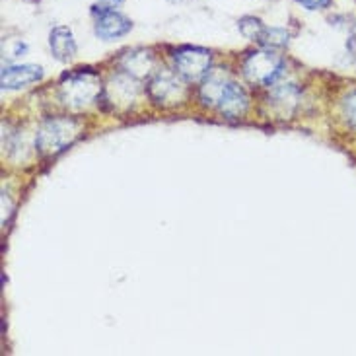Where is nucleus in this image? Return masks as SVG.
Masks as SVG:
<instances>
[{"label":"nucleus","instance_id":"12","mask_svg":"<svg viewBox=\"0 0 356 356\" xmlns=\"http://www.w3.org/2000/svg\"><path fill=\"white\" fill-rule=\"evenodd\" d=\"M218 111L224 113L226 117H240L245 109H248V94L245 90L232 80L226 92L222 94L220 102H218Z\"/></svg>","mask_w":356,"mask_h":356},{"label":"nucleus","instance_id":"3","mask_svg":"<svg viewBox=\"0 0 356 356\" xmlns=\"http://www.w3.org/2000/svg\"><path fill=\"white\" fill-rule=\"evenodd\" d=\"M282 70H284L282 58L270 51L251 53L243 63L245 78L253 84H261V86H273L277 82V78L282 74Z\"/></svg>","mask_w":356,"mask_h":356},{"label":"nucleus","instance_id":"6","mask_svg":"<svg viewBox=\"0 0 356 356\" xmlns=\"http://www.w3.org/2000/svg\"><path fill=\"white\" fill-rule=\"evenodd\" d=\"M138 96V86H136V78L129 74H117L107 82L104 90V99L109 107H113L117 111L129 109L136 102Z\"/></svg>","mask_w":356,"mask_h":356},{"label":"nucleus","instance_id":"8","mask_svg":"<svg viewBox=\"0 0 356 356\" xmlns=\"http://www.w3.org/2000/svg\"><path fill=\"white\" fill-rule=\"evenodd\" d=\"M43 76V70L38 65H18L6 67L2 70V88L4 90H19L33 82H39Z\"/></svg>","mask_w":356,"mask_h":356},{"label":"nucleus","instance_id":"1","mask_svg":"<svg viewBox=\"0 0 356 356\" xmlns=\"http://www.w3.org/2000/svg\"><path fill=\"white\" fill-rule=\"evenodd\" d=\"M58 94H60V99L65 106L80 109V107L90 106L92 102H96L99 97L102 82H99V76L94 70L82 68L78 72L65 76V80L60 82V88H58Z\"/></svg>","mask_w":356,"mask_h":356},{"label":"nucleus","instance_id":"2","mask_svg":"<svg viewBox=\"0 0 356 356\" xmlns=\"http://www.w3.org/2000/svg\"><path fill=\"white\" fill-rule=\"evenodd\" d=\"M78 135H80V125L74 119L68 117L49 119L39 127L35 146L43 156H55L72 145Z\"/></svg>","mask_w":356,"mask_h":356},{"label":"nucleus","instance_id":"4","mask_svg":"<svg viewBox=\"0 0 356 356\" xmlns=\"http://www.w3.org/2000/svg\"><path fill=\"white\" fill-rule=\"evenodd\" d=\"M211 51L202 47H183L174 53V65L177 74L189 82H197L209 74Z\"/></svg>","mask_w":356,"mask_h":356},{"label":"nucleus","instance_id":"9","mask_svg":"<svg viewBox=\"0 0 356 356\" xmlns=\"http://www.w3.org/2000/svg\"><path fill=\"white\" fill-rule=\"evenodd\" d=\"M232 82V78L224 70H212L211 74L204 76V82L201 86V102L204 106L216 107L220 102L222 94L226 92V88Z\"/></svg>","mask_w":356,"mask_h":356},{"label":"nucleus","instance_id":"19","mask_svg":"<svg viewBox=\"0 0 356 356\" xmlns=\"http://www.w3.org/2000/svg\"><path fill=\"white\" fill-rule=\"evenodd\" d=\"M347 49H348V53H350V55L356 58V33H355V35H350V38H348Z\"/></svg>","mask_w":356,"mask_h":356},{"label":"nucleus","instance_id":"10","mask_svg":"<svg viewBox=\"0 0 356 356\" xmlns=\"http://www.w3.org/2000/svg\"><path fill=\"white\" fill-rule=\"evenodd\" d=\"M121 68L125 70L129 76L138 80V78H145L152 72V68H154V57L146 49H135V51H129L127 55H123V58H121Z\"/></svg>","mask_w":356,"mask_h":356},{"label":"nucleus","instance_id":"13","mask_svg":"<svg viewBox=\"0 0 356 356\" xmlns=\"http://www.w3.org/2000/svg\"><path fill=\"white\" fill-rule=\"evenodd\" d=\"M298 88L292 86V84H280V86H275L270 90V102L282 113H290L298 104Z\"/></svg>","mask_w":356,"mask_h":356},{"label":"nucleus","instance_id":"18","mask_svg":"<svg viewBox=\"0 0 356 356\" xmlns=\"http://www.w3.org/2000/svg\"><path fill=\"white\" fill-rule=\"evenodd\" d=\"M296 2L308 10H325L331 6L333 0H296Z\"/></svg>","mask_w":356,"mask_h":356},{"label":"nucleus","instance_id":"11","mask_svg":"<svg viewBox=\"0 0 356 356\" xmlns=\"http://www.w3.org/2000/svg\"><path fill=\"white\" fill-rule=\"evenodd\" d=\"M49 47L53 51V55L58 60L67 63L70 58L76 55V39L72 35V31L65 26H58V28L51 29L49 33Z\"/></svg>","mask_w":356,"mask_h":356},{"label":"nucleus","instance_id":"14","mask_svg":"<svg viewBox=\"0 0 356 356\" xmlns=\"http://www.w3.org/2000/svg\"><path fill=\"white\" fill-rule=\"evenodd\" d=\"M259 43L267 49H282L289 45V33L280 28H267L263 31Z\"/></svg>","mask_w":356,"mask_h":356},{"label":"nucleus","instance_id":"7","mask_svg":"<svg viewBox=\"0 0 356 356\" xmlns=\"http://www.w3.org/2000/svg\"><path fill=\"white\" fill-rule=\"evenodd\" d=\"M131 29H133V22L123 14H119L117 10L97 14L96 26H94L96 35L104 41H115V39L127 35Z\"/></svg>","mask_w":356,"mask_h":356},{"label":"nucleus","instance_id":"15","mask_svg":"<svg viewBox=\"0 0 356 356\" xmlns=\"http://www.w3.org/2000/svg\"><path fill=\"white\" fill-rule=\"evenodd\" d=\"M238 28H240L243 38H248L250 41H257V43H259L263 31L267 29L263 26V22H261L259 18H253V16H243V18L238 22Z\"/></svg>","mask_w":356,"mask_h":356},{"label":"nucleus","instance_id":"20","mask_svg":"<svg viewBox=\"0 0 356 356\" xmlns=\"http://www.w3.org/2000/svg\"><path fill=\"white\" fill-rule=\"evenodd\" d=\"M170 2H187V0H170Z\"/></svg>","mask_w":356,"mask_h":356},{"label":"nucleus","instance_id":"5","mask_svg":"<svg viewBox=\"0 0 356 356\" xmlns=\"http://www.w3.org/2000/svg\"><path fill=\"white\" fill-rule=\"evenodd\" d=\"M148 94L158 106L170 107L181 102L183 96H185V86H183L181 80L177 78V74L170 72V70H162L150 80Z\"/></svg>","mask_w":356,"mask_h":356},{"label":"nucleus","instance_id":"16","mask_svg":"<svg viewBox=\"0 0 356 356\" xmlns=\"http://www.w3.org/2000/svg\"><path fill=\"white\" fill-rule=\"evenodd\" d=\"M343 111H345V117L348 119V123L353 127H356V92L348 94L343 102Z\"/></svg>","mask_w":356,"mask_h":356},{"label":"nucleus","instance_id":"17","mask_svg":"<svg viewBox=\"0 0 356 356\" xmlns=\"http://www.w3.org/2000/svg\"><path fill=\"white\" fill-rule=\"evenodd\" d=\"M125 0H97L94 4V14H104V12H111V10H117Z\"/></svg>","mask_w":356,"mask_h":356}]
</instances>
